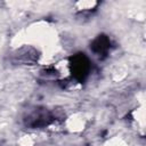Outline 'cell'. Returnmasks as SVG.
<instances>
[{"instance_id": "1", "label": "cell", "mask_w": 146, "mask_h": 146, "mask_svg": "<svg viewBox=\"0 0 146 146\" xmlns=\"http://www.w3.org/2000/svg\"><path fill=\"white\" fill-rule=\"evenodd\" d=\"M65 125L71 132H80L86 127V119L81 113H74L67 117Z\"/></svg>"}, {"instance_id": "2", "label": "cell", "mask_w": 146, "mask_h": 146, "mask_svg": "<svg viewBox=\"0 0 146 146\" xmlns=\"http://www.w3.org/2000/svg\"><path fill=\"white\" fill-rule=\"evenodd\" d=\"M75 6H76V9L78 10L86 11V10L94 9L97 6V2L96 1H79V2L75 3Z\"/></svg>"}, {"instance_id": "3", "label": "cell", "mask_w": 146, "mask_h": 146, "mask_svg": "<svg viewBox=\"0 0 146 146\" xmlns=\"http://www.w3.org/2000/svg\"><path fill=\"white\" fill-rule=\"evenodd\" d=\"M17 143H18L19 146H34L35 139L30 135H24L18 139Z\"/></svg>"}, {"instance_id": "4", "label": "cell", "mask_w": 146, "mask_h": 146, "mask_svg": "<svg viewBox=\"0 0 146 146\" xmlns=\"http://www.w3.org/2000/svg\"><path fill=\"white\" fill-rule=\"evenodd\" d=\"M105 146H127V144L124 143L123 139H121L119 137H114V138L110 139Z\"/></svg>"}]
</instances>
